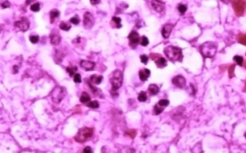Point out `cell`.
Segmentation results:
<instances>
[{
	"label": "cell",
	"mask_w": 246,
	"mask_h": 153,
	"mask_svg": "<svg viewBox=\"0 0 246 153\" xmlns=\"http://www.w3.org/2000/svg\"><path fill=\"white\" fill-rule=\"evenodd\" d=\"M164 53L172 61H182L183 58L182 50L180 48L169 45L164 48Z\"/></svg>",
	"instance_id": "6da1fadb"
},
{
	"label": "cell",
	"mask_w": 246,
	"mask_h": 153,
	"mask_svg": "<svg viewBox=\"0 0 246 153\" xmlns=\"http://www.w3.org/2000/svg\"><path fill=\"white\" fill-rule=\"evenodd\" d=\"M217 48L215 44L212 42H207L201 45V53L205 58H213L217 53Z\"/></svg>",
	"instance_id": "7a4b0ae2"
},
{
	"label": "cell",
	"mask_w": 246,
	"mask_h": 153,
	"mask_svg": "<svg viewBox=\"0 0 246 153\" xmlns=\"http://www.w3.org/2000/svg\"><path fill=\"white\" fill-rule=\"evenodd\" d=\"M94 133L93 129L89 127H83L78 132L76 135L75 136V140L79 143H83L92 137Z\"/></svg>",
	"instance_id": "3957f363"
},
{
	"label": "cell",
	"mask_w": 246,
	"mask_h": 153,
	"mask_svg": "<svg viewBox=\"0 0 246 153\" xmlns=\"http://www.w3.org/2000/svg\"><path fill=\"white\" fill-rule=\"evenodd\" d=\"M123 82V75L120 71L116 70L112 73L110 78V83L112 86V91H116L122 86Z\"/></svg>",
	"instance_id": "277c9868"
},
{
	"label": "cell",
	"mask_w": 246,
	"mask_h": 153,
	"mask_svg": "<svg viewBox=\"0 0 246 153\" xmlns=\"http://www.w3.org/2000/svg\"><path fill=\"white\" fill-rule=\"evenodd\" d=\"M66 92L64 87L57 86L53 90L51 93V98L53 101L56 104H59L66 96Z\"/></svg>",
	"instance_id": "5b68a950"
},
{
	"label": "cell",
	"mask_w": 246,
	"mask_h": 153,
	"mask_svg": "<svg viewBox=\"0 0 246 153\" xmlns=\"http://www.w3.org/2000/svg\"><path fill=\"white\" fill-rule=\"evenodd\" d=\"M232 7L237 15L241 16L243 14L244 10L246 7V2L243 0H234L232 2Z\"/></svg>",
	"instance_id": "8992f818"
},
{
	"label": "cell",
	"mask_w": 246,
	"mask_h": 153,
	"mask_svg": "<svg viewBox=\"0 0 246 153\" xmlns=\"http://www.w3.org/2000/svg\"><path fill=\"white\" fill-rule=\"evenodd\" d=\"M14 27L19 31L25 32L30 28V21L24 17H22L20 21H17L14 22Z\"/></svg>",
	"instance_id": "52a82bcc"
},
{
	"label": "cell",
	"mask_w": 246,
	"mask_h": 153,
	"mask_svg": "<svg viewBox=\"0 0 246 153\" xmlns=\"http://www.w3.org/2000/svg\"><path fill=\"white\" fill-rule=\"evenodd\" d=\"M128 39L130 41V45L131 46L132 48H136L138 44L140 43V35L136 31H132L128 35Z\"/></svg>",
	"instance_id": "ba28073f"
},
{
	"label": "cell",
	"mask_w": 246,
	"mask_h": 153,
	"mask_svg": "<svg viewBox=\"0 0 246 153\" xmlns=\"http://www.w3.org/2000/svg\"><path fill=\"white\" fill-rule=\"evenodd\" d=\"M94 18L93 15L89 12H86L84 15V26L85 28L90 29L94 26Z\"/></svg>",
	"instance_id": "9c48e42d"
},
{
	"label": "cell",
	"mask_w": 246,
	"mask_h": 153,
	"mask_svg": "<svg viewBox=\"0 0 246 153\" xmlns=\"http://www.w3.org/2000/svg\"><path fill=\"white\" fill-rule=\"evenodd\" d=\"M151 6L155 12H159V13H161L165 10V4L161 0H152Z\"/></svg>",
	"instance_id": "30bf717a"
},
{
	"label": "cell",
	"mask_w": 246,
	"mask_h": 153,
	"mask_svg": "<svg viewBox=\"0 0 246 153\" xmlns=\"http://www.w3.org/2000/svg\"><path fill=\"white\" fill-rule=\"evenodd\" d=\"M172 83L174 85H175L176 87L180 88V89H183L185 86H186V79L182 75H178L174 77L172 79Z\"/></svg>",
	"instance_id": "8fae6325"
},
{
	"label": "cell",
	"mask_w": 246,
	"mask_h": 153,
	"mask_svg": "<svg viewBox=\"0 0 246 153\" xmlns=\"http://www.w3.org/2000/svg\"><path fill=\"white\" fill-rule=\"evenodd\" d=\"M80 66L84 70L87 71H93L94 69V67H95V63L94 62L89 61V60H81L80 62Z\"/></svg>",
	"instance_id": "7c38bea8"
},
{
	"label": "cell",
	"mask_w": 246,
	"mask_h": 153,
	"mask_svg": "<svg viewBox=\"0 0 246 153\" xmlns=\"http://www.w3.org/2000/svg\"><path fill=\"white\" fill-rule=\"evenodd\" d=\"M174 28V25L172 24H166L162 28V36H163L164 38H168L171 35V33L172 32V30Z\"/></svg>",
	"instance_id": "4fadbf2b"
},
{
	"label": "cell",
	"mask_w": 246,
	"mask_h": 153,
	"mask_svg": "<svg viewBox=\"0 0 246 153\" xmlns=\"http://www.w3.org/2000/svg\"><path fill=\"white\" fill-rule=\"evenodd\" d=\"M50 43L54 45H58L61 42V36L58 32H53L50 36Z\"/></svg>",
	"instance_id": "5bb4252c"
},
{
	"label": "cell",
	"mask_w": 246,
	"mask_h": 153,
	"mask_svg": "<svg viewBox=\"0 0 246 153\" xmlns=\"http://www.w3.org/2000/svg\"><path fill=\"white\" fill-rule=\"evenodd\" d=\"M150 75V71L149 69L143 68L139 71L140 79L143 81H146L149 78Z\"/></svg>",
	"instance_id": "9a60e30c"
},
{
	"label": "cell",
	"mask_w": 246,
	"mask_h": 153,
	"mask_svg": "<svg viewBox=\"0 0 246 153\" xmlns=\"http://www.w3.org/2000/svg\"><path fill=\"white\" fill-rule=\"evenodd\" d=\"M155 64H156L158 68H162L167 66V61L165 58L160 56V58H157V60H155Z\"/></svg>",
	"instance_id": "2e32d148"
},
{
	"label": "cell",
	"mask_w": 246,
	"mask_h": 153,
	"mask_svg": "<svg viewBox=\"0 0 246 153\" xmlns=\"http://www.w3.org/2000/svg\"><path fill=\"white\" fill-rule=\"evenodd\" d=\"M148 92L150 95L155 96L159 93V88L155 84H150L148 87Z\"/></svg>",
	"instance_id": "e0dca14e"
},
{
	"label": "cell",
	"mask_w": 246,
	"mask_h": 153,
	"mask_svg": "<svg viewBox=\"0 0 246 153\" xmlns=\"http://www.w3.org/2000/svg\"><path fill=\"white\" fill-rule=\"evenodd\" d=\"M102 79H103V77L102 76V75H92L91 77H90L89 80H90V82L99 85V84H100L101 83H102Z\"/></svg>",
	"instance_id": "ac0fdd59"
},
{
	"label": "cell",
	"mask_w": 246,
	"mask_h": 153,
	"mask_svg": "<svg viewBox=\"0 0 246 153\" xmlns=\"http://www.w3.org/2000/svg\"><path fill=\"white\" fill-rule=\"evenodd\" d=\"M90 100H91V98H90L89 94H87V92L84 91L81 94V97H80V101L83 104H87L88 102L90 101Z\"/></svg>",
	"instance_id": "d6986e66"
},
{
	"label": "cell",
	"mask_w": 246,
	"mask_h": 153,
	"mask_svg": "<svg viewBox=\"0 0 246 153\" xmlns=\"http://www.w3.org/2000/svg\"><path fill=\"white\" fill-rule=\"evenodd\" d=\"M60 15V12L57 10H53L50 12V22H53V21Z\"/></svg>",
	"instance_id": "ffe728a7"
},
{
	"label": "cell",
	"mask_w": 246,
	"mask_h": 153,
	"mask_svg": "<svg viewBox=\"0 0 246 153\" xmlns=\"http://www.w3.org/2000/svg\"><path fill=\"white\" fill-rule=\"evenodd\" d=\"M237 41L239 43L246 46V34H239L237 36Z\"/></svg>",
	"instance_id": "44dd1931"
},
{
	"label": "cell",
	"mask_w": 246,
	"mask_h": 153,
	"mask_svg": "<svg viewBox=\"0 0 246 153\" xmlns=\"http://www.w3.org/2000/svg\"><path fill=\"white\" fill-rule=\"evenodd\" d=\"M138 101L140 102L146 101L147 98H148V97H147L146 92H145V91L140 92V93L139 94V95H138Z\"/></svg>",
	"instance_id": "7402d4cb"
},
{
	"label": "cell",
	"mask_w": 246,
	"mask_h": 153,
	"mask_svg": "<svg viewBox=\"0 0 246 153\" xmlns=\"http://www.w3.org/2000/svg\"><path fill=\"white\" fill-rule=\"evenodd\" d=\"M78 70V68L76 66H71V67H68V68H66V71L67 72L69 73V75H70V76H72L76 73Z\"/></svg>",
	"instance_id": "603a6c76"
},
{
	"label": "cell",
	"mask_w": 246,
	"mask_h": 153,
	"mask_svg": "<svg viewBox=\"0 0 246 153\" xmlns=\"http://www.w3.org/2000/svg\"><path fill=\"white\" fill-rule=\"evenodd\" d=\"M59 28L60 29H61L62 30H64V31H68L70 30L71 26L70 25H68L67 23L64 22H61V24L59 25Z\"/></svg>",
	"instance_id": "cb8c5ba5"
},
{
	"label": "cell",
	"mask_w": 246,
	"mask_h": 153,
	"mask_svg": "<svg viewBox=\"0 0 246 153\" xmlns=\"http://www.w3.org/2000/svg\"><path fill=\"white\" fill-rule=\"evenodd\" d=\"M87 106L92 109H97L100 106V104H99V102L97 101H92L88 102Z\"/></svg>",
	"instance_id": "d4e9b609"
},
{
	"label": "cell",
	"mask_w": 246,
	"mask_h": 153,
	"mask_svg": "<svg viewBox=\"0 0 246 153\" xmlns=\"http://www.w3.org/2000/svg\"><path fill=\"white\" fill-rule=\"evenodd\" d=\"M112 21H113V22H114L115 24V25H116V28H122L121 19L120 18L118 17H113Z\"/></svg>",
	"instance_id": "484cf974"
},
{
	"label": "cell",
	"mask_w": 246,
	"mask_h": 153,
	"mask_svg": "<svg viewBox=\"0 0 246 153\" xmlns=\"http://www.w3.org/2000/svg\"><path fill=\"white\" fill-rule=\"evenodd\" d=\"M178 12H180V14H184L185 12H186L187 7L186 5H183V4H180V5H178Z\"/></svg>",
	"instance_id": "4316f807"
},
{
	"label": "cell",
	"mask_w": 246,
	"mask_h": 153,
	"mask_svg": "<svg viewBox=\"0 0 246 153\" xmlns=\"http://www.w3.org/2000/svg\"><path fill=\"white\" fill-rule=\"evenodd\" d=\"M140 45H141L142 46H144V47H146V46L148 45L149 44L148 37H146V36H143L140 40Z\"/></svg>",
	"instance_id": "83f0119b"
},
{
	"label": "cell",
	"mask_w": 246,
	"mask_h": 153,
	"mask_svg": "<svg viewBox=\"0 0 246 153\" xmlns=\"http://www.w3.org/2000/svg\"><path fill=\"white\" fill-rule=\"evenodd\" d=\"M163 109L161 107V106L158 105V104H156L154 106V114L155 115H158L161 114V113L163 112Z\"/></svg>",
	"instance_id": "f1b7e54d"
},
{
	"label": "cell",
	"mask_w": 246,
	"mask_h": 153,
	"mask_svg": "<svg viewBox=\"0 0 246 153\" xmlns=\"http://www.w3.org/2000/svg\"><path fill=\"white\" fill-rule=\"evenodd\" d=\"M234 60L237 63L239 66H243V57L239 55H235L234 57Z\"/></svg>",
	"instance_id": "f546056e"
},
{
	"label": "cell",
	"mask_w": 246,
	"mask_h": 153,
	"mask_svg": "<svg viewBox=\"0 0 246 153\" xmlns=\"http://www.w3.org/2000/svg\"><path fill=\"white\" fill-rule=\"evenodd\" d=\"M30 10H32L33 12H38L40 10H41V5H40L39 3H35L34 5H33L30 7Z\"/></svg>",
	"instance_id": "4dcf8cb0"
},
{
	"label": "cell",
	"mask_w": 246,
	"mask_h": 153,
	"mask_svg": "<svg viewBox=\"0 0 246 153\" xmlns=\"http://www.w3.org/2000/svg\"><path fill=\"white\" fill-rule=\"evenodd\" d=\"M158 104L161 106H167L169 104V101L167 99H161L159 101Z\"/></svg>",
	"instance_id": "1f68e13d"
},
{
	"label": "cell",
	"mask_w": 246,
	"mask_h": 153,
	"mask_svg": "<svg viewBox=\"0 0 246 153\" xmlns=\"http://www.w3.org/2000/svg\"><path fill=\"white\" fill-rule=\"evenodd\" d=\"M235 68V65H232V66H231L230 68H229L228 73H229V77H230V78H232V77L234 76Z\"/></svg>",
	"instance_id": "d6a6232c"
},
{
	"label": "cell",
	"mask_w": 246,
	"mask_h": 153,
	"mask_svg": "<svg viewBox=\"0 0 246 153\" xmlns=\"http://www.w3.org/2000/svg\"><path fill=\"white\" fill-rule=\"evenodd\" d=\"M30 40L32 43L35 44L38 43L39 37L37 36V35H31V36H30Z\"/></svg>",
	"instance_id": "836d02e7"
},
{
	"label": "cell",
	"mask_w": 246,
	"mask_h": 153,
	"mask_svg": "<svg viewBox=\"0 0 246 153\" xmlns=\"http://www.w3.org/2000/svg\"><path fill=\"white\" fill-rule=\"evenodd\" d=\"M69 21H70V22L73 23V24L78 25L80 22V19L79 18V17L78 16H75V17H73L71 18Z\"/></svg>",
	"instance_id": "e575fe53"
},
{
	"label": "cell",
	"mask_w": 246,
	"mask_h": 153,
	"mask_svg": "<svg viewBox=\"0 0 246 153\" xmlns=\"http://www.w3.org/2000/svg\"><path fill=\"white\" fill-rule=\"evenodd\" d=\"M73 81L75 83H81V75L79 73H75L74 77H73Z\"/></svg>",
	"instance_id": "d590c367"
},
{
	"label": "cell",
	"mask_w": 246,
	"mask_h": 153,
	"mask_svg": "<svg viewBox=\"0 0 246 153\" xmlns=\"http://www.w3.org/2000/svg\"><path fill=\"white\" fill-rule=\"evenodd\" d=\"M125 135L131 138H134L136 135V131L135 130H130L128 132H126Z\"/></svg>",
	"instance_id": "8d00e7d4"
},
{
	"label": "cell",
	"mask_w": 246,
	"mask_h": 153,
	"mask_svg": "<svg viewBox=\"0 0 246 153\" xmlns=\"http://www.w3.org/2000/svg\"><path fill=\"white\" fill-rule=\"evenodd\" d=\"M140 60L143 64H147L148 61V57L146 55H140Z\"/></svg>",
	"instance_id": "74e56055"
},
{
	"label": "cell",
	"mask_w": 246,
	"mask_h": 153,
	"mask_svg": "<svg viewBox=\"0 0 246 153\" xmlns=\"http://www.w3.org/2000/svg\"><path fill=\"white\" fill-rule=\"evenodd\" d=\"M1 6L2 8H8L10 7V3L7 1V0H5V1H4L3 2H2Z\"/></svg>",
	"instance_id": "f35d334b"
},
{
	"label": "cell",
	"mask_w": 246,
	"mask_h": 153,
	"mask_svg": "<svg viewBox=\"0 0 246 153\" xmlns=\"http://www.w3.org/2000/svg\"><path fill=\"white\" fill-rule=\"evenodd\" d=\"M84 153H91V152H92V148L90 147H86L84 148Z\"/></svg>",
	"instance_id": "ab89813d"
},
{
	"label": "cell",
	"mask_w": 246,
	"mask_h": 153,
	"mask_svg": "<svg viewBox=\"0 0 246 153\" xmlns=\"http://www.w3.org/2000/svg\"><path fill=\"white\" fill-rule=\"evenodd\" d=\"M90 2H91L92 5H97L100 2V0H90Z\"/></svg>",
	"instance_id": "60d3db41"
},
{
	"label": "cell",
	"mask_w": 246,
	"mask_h": 153,
	"mask_svg": "<svg viewBox=\"0 0 246 153\" xmlns=\"http://www.w3.org/2000/svg\"><path fill=\"white\" fill-rule=\"evenodd\" d=\"M245 66V68H246V62H245V66Z\"/></svg>",
	"instance_id": "b9f144b4"
},
{
	"label": "cell",
	"mask_w": 246,
	"mask_h": 153,
	"mask_svg": "<svg viewBox=\"0 0 246 153\" xmlns=\"http://www.w3.org/2000/svg\"><path fill=\"white\" fill-rule=\"evenodd\" d=\"M245 138H246V132H245Z\"/></svg>",
	"instance_id": "7bdbcfd3"
}]
</instances>
